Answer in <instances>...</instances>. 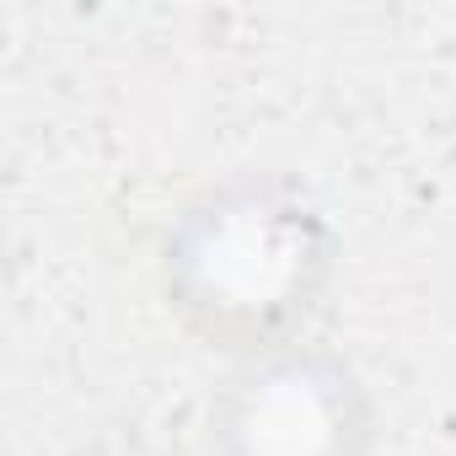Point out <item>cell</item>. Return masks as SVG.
I'll return each instance as SVG.
<instances>
[{
  "label": "cell",
  "instance_id": "7a4b0ae2",
  "mask_svg": "<svg viewBox=\"0 0 456 456\" xmlns=\"http://www.w3.org/2000/svg\"><path fill=\"white\" fill-rule=\"evenodd\" d=\"M381 397L354 354L301 338L220 370L204 403V456H376Z\"/></svg>",
  "mask_w": 456,
  "mask_h": 456
},
{
  "label": "cell",
  "instance_id": "6da1fadb",
  "mask_svg": "<svg viewBox=\"0 0 456 456\" xmlns=\"http://www.w3.org/2000/svg\"><path fill=\"white\" fill-rule=\"evenodd\" d=\"M338 274L344 237L333 209L280 167H242L188 188L151 242L161 312L225 365L317 338Z\"/></svg>",
  "mask_w": 456,
  "mask_h": 456
}]
</instances>
